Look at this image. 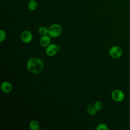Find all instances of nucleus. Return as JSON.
Segmentation results:
<instances>
[{
	"label": "nucleus",
	"instance_id": "obj_5",
	"mask_svg": "<svg viewBox=\"0 0 130 130\" xmlns=\"http://www.w3.org/2000/svg\"><path fill=\"white\" fill-rule=\"evenodd\" d=\"M60 49V47L55 44H49L45 50L46 54L49 56H53L55 55L58 51Z\"/></svg>",
	"mask_w": 130,
	"mask_h": 130
},
{
	"label": "nucleus",
	"instance_id": "obj_17",
	"mask_svg": "<svg viewBox=\"0 0 130 130\" xmlns=\"http://www.w3.org/2000/svg\"><path fill=\"white\" fill-rule=\"evenodd\" d=\"M1 1H3V0H1Z\"/></svg>",
	"mask_w": 130,
	"mask_h": 130
},
{
	"label": "nucleus",
	"instance_id": "obj_16",
	"mask_svg": "<svg viewBox=\"0 0 130 130\" xmlns=\"http://www.w3.org/2000/svg\"><path fill=\"white\" fill-rule=\"evenodd\" d=\"M29 1H34V0H29Z\"/></svg>",
	"mask_w": 130,
	"mask_h": 130
},
{
	"label": "nucleus",
	"instance_id": "obj_12",
	"mask_svg": "<svg viewBox=\"0 0 130 130\" xmlns=\"http://www.w3.org/2000/svg\"><path fill=\"white\" fill-rule=\"evenodd\" d=\"M39 33L42 36L48 35V28L45 26H41L39 28Z\"/></svg>",
	"mask_w": 130,
	"mask_h": 130
},
{
	"label": "nucleus",
	"instance_id": "obj_11",
	"mask_svg": "<svg viewBox=\"0 0 130 130\" xmlns=\"http://www.w3.org/2000/svg\"><path fill=\"white\" fill-rule=\"evenodd\" d=\"M28 8L30 11H35L38 7V4L35 0L29 1L28 3Z\"/></svg>",
	"mask_w": 130,
	"mask_h": 130
},
{
	"label": "nucleus",
	"instance_id": "obj_2",
	"mask_svg": "<svg viewBox=\"0 0 130 130\" xmlns=\"http://www.w3.org/2000/svg\"><path fill=\"white\" fill-rule=\"evenodd\" d=\"M62 32L61 26L57 23H53L48 28V35L51 38H56L58 37Z\"/></svg>",
	"mask_w": 130,
	"mask_h": 130
},
{
	"label": "nucleus",
	"instance_id": "obj_14",
	"mask_svg": "<svg viewBox=\"0 0 130 130\" xmlns=\"http://www.w3.org/2000/svg\"><path fill=\"white\" fill-rule=\"evenodd\" d=\"M96 129L97 130H100V129L108 130V126L106 124H105V123H100L97 126Z\"/></svg>",
	"mask_w": 130,
	"mask_h": 130
},
{
	"label": "nucleus",
	"instance_id": "obj_13",
	"mask_svg": "<svg viewBox=\"0 0 130 130\" xmlns=\"http://www.w3.org/2000/svg\"><path fill=\"white\" fill-rule=\"evenodd\" d=\"M94 107L97 111H100L103 107V103L101 101H98L94 104Z\"/></svg>",
	"mask_w": 130,
	"mask_h": 130
},
{
	"label": "nucleus",
	"instance_id": "obj_3",
	"mask_svg": "<svg viewBox=\"0 0 130 130\" xmlns=\"http://www.w3.org/2000/svg\"><path fill=\"white\" fill-rule=\"evenodd\" d=\"M109 54L113 58H119L122 54V50L119 46H113L109 50Z\"/></svg>",
	"mask_w": 130,
	"mask_h": 130
},
{
	"label": "nucleus",
	"instance_id": "obj_6",
	"mask_svg": "<svg viewBox=\"0 0 130 130\" xmlns=\"http://www.w3.org/2000/svg\"><path fill=\"white\" fill-rule=\"evenodd\" d=\"M21 39L25 43H29L32 40V35L30 31L28 30H24L21 32Z\"/></svg>",
	"mask_w": 130,
	"mask_h": 130
},
{
	"label": "nucleus",
	"instance_id": "obj_15",
	"mask_svg": "<svg viewBox=\"0 0 130 130\" xmlns=\"http://www.w3.org/2000/svg\"><path fill=\"white\" fill-rule=\"evenodd\" d=\"M6 34L5 31L3 29H1L0 30V42H2L3 41H4V40L6 38Z\"/></svg>",
	"mask_w": 130,
	"mask_h": 130
},
{
	"label": "nucleus",
	"instance_id": "obj_7",
	"mask_svg": "<svg viewBox=\"0 0 130 130\" xmlns=\"http://www.w3.org/2000/svg\"><path fill=\"white\" fill-rule=\"evenodd\" d=\"M50 37L49 35L42 36L40 39V44L42 47H47L50 43Z\"/></svg>",
	"mask_w": 130,
	"mask_h": 130
},
{
	"label": "nucleus",
	"instance_id": "obj_1",
	"mask_svg": "<svg viewBox=\"0 0 130 130\" xmlns=\"http://www.w3.org/2000/svg\"><path fill=\"white\" fill-rule=\"evenodd\" d=\"M44 64L42 61L37 57L29 58L27 62V69L33 74H39L43 69Z\"/></svg>",
	"mask_w": 130,
	"mask_h": 130
},
{
	"label": "nucleus",
	"instance_id": "obj_10",
	"mask_svg": "<svg viewBox=\"0 0 130 130\" xmlns=\"http://www.w3.org/2000/svg\"><path fill=\"white\" fill-rule=\"evenodd\" d=\"M29 127L32 130H38L39 129V124L36 120H31L29 123Z\"/></svg>",
	"mask_w": 130,
	"mask_h": 130
},
{
	"label": "nucleus",
	"instance_id": "obj_4",
	"mask_svg": "<svg viewBox=\"0 0 130 130\" xmlns=\"http://www.w3.org/2000/svg\"><path fill=\"white\" fill-rule=\"evenodd\" d=\"M112 99L116 102H122L125 98L124 92L120 89H115L111 93Z\"/></svg>",
	"mask_w": 130,
	"mask_h": 130
},
{
	"label": "nucleus",
	"instance_id": "obj_8",
	"mask_svg": "<svg viewBox=\"0 0 130 130\" xmlns=\"http://www.w3.org/2000/svg\"><path fill=\"white\" fill-rule=\"evenodd\" d=\"M1 88L4 92L9 93L12 90V85L9 82L4 81L1 84Z\"/></svg>",
	"mask_w": 130,
	"mask_h": 130
},
{
	"label": "nucleus",
	"instance_id": "obj_9",
	"mask_svg": "<svg viewBox=\"0 0 130 130\" xmlns=\"http://www.w3.org/2000/svg\"><path fill=\"white\" fill-rule=\"evenodd\" d=\"M86 111L90 115H94L97 112L94 105H89L86 107Z\"/></svg>",
	"mask_w": 130,
	"mask_h": 130
}]
</instances>
